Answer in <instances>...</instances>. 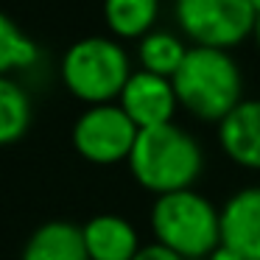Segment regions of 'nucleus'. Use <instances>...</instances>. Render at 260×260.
<instances>
[{"mask_svg":"<svg viewBox=\"0 0 260 260\" xmlns=\"http://www.w3.org/2000/svg\"><path fill=\"white\" fill-rule=\"evenodd\" d=\"M218 143L232 162L260 171V98H243L221 120Z\"/></svg>","mask_w":260,"mask_h":260,"instance_id":"nucleus-9","label":"nucleus"},{"mask_svg":"<svg viewBox=\"0 0 260 260\" xmlns=\"http://www.w3.org/2000/svg\"><path fill=\"white\" fill-rule=\"evenodd\" d=\"M31 123V101L17 81L0 76V146L20 140Z\"/></svg>","mask_w":260,"mask_h":260,"instance_id":"nucleus-14","label":"nucleus"},{"mask_svg":"<svg viewBox=\"0 0 260 260\" xmlns=\"http://www.w3.org/2000/svg\"><path fill=\"white\" fill-rule=\"evenodd\" d=\"M257 6V20H254V40H257V48H260V0H254Z\"/></svg>","mask_w":260,"mask_h":260,"instance_id":"nucleus-18","label":"nucleus"},{"mask_svg":"<svg viewBox=\"0 0 260 260\" xmlns=\"http://www.w3.org/2000/svg\"><path fill=\"white\" fill-rule=\"evenodd\" d=\"M23 260H90L84 230L70 221H48L31 232Z\"/></svg>","mask_w":260,"mask_h":260,"instance_id":"nucleus-11","label":"nucleus"},{"mask_svg":"<svg viewBox=\"0 0 260 260\" xmlns=\"http://www.w3.org/2000/svg\"><path fill=\"white\" fill-rule=\"evenodd\" d=\"M176 23L193 45L230 48L254 34V0H176Z\"/></svg>","mask_w":260,"mask_h":260,"instance_id":"nucleus-5","label":"nucleus"},{"mask_svg":"<svg viewBox=\"0 0 260 260\" xmlns=\"http://www.w3.org/2000/svg\"><path fill=\"white\" fill-rule=\"evenodd\" d=\"M159 0H104V20L109 31L123 40H143L154 31Z\"/></svg>","mask_w":260,"mask_h":260,"instance_id":"nucleus-13","label":"nucleus"},{"mask_svg":"<svg viewBox=\"0 0 260 260\" xmlns=\"http://www.w3.org/2000/svg\"><path fill=\"white\" fill-rule=\"evenodd\" d=\"M37 59V45L20 31L9 14L0 12V76H6L9 70H20L34 64Z\"/></svg>","mask_w":260,"mask_h":260,"instance_id":"nucleus-15","label":"nucleus"},{"mask_svg":"<svg viewBox=\"0 0 260 260\" xmlns=\"http://www.w3.org/2000/svg\"><path fill=\"white\" fill-rule=\"evenodd\" d=\"M151 232L182 260H207L221 246V210L193 187L165 193L151 207Z\"/></svg>","mask_w":260,"mask_h":260,"instance_id":"nucleus-3","label":"nucleus"},{"mask_svg":"<svg viewBox=\"0 0 260 260\" xmlns=\"http://www.w3.org/2000/svg\"><path fill=\"white\" fill-rule=\"evenodd\" d=\"M207 260H241V257H238V254L232 252V249H226V246H218V249H215V252L210 254Z\"/></svg>","mask_w":260,"mask_h":260,"instance_id":"nucleus-17","label":"nucleus"},{"mask_svg":"<svg viewBox=\"0 0 260 260\" xmlns=\"http://www.w3.org/2000/svg\"><path fill=\"white\" fill-rule=\"evenodd\" d=\"M202 168V146L190 132H185L176 123L143 129L129 154L132 176L157 196L193 187Z\"/></svg>","mask_w":260,"mask_h":260,"instance_id":"nucleus-1","label":"nucleus"},{"mask_svg":"<svg viewBox=\"0 0 260 260\" xmlns=\"http://www.w3.org/2000/svg\"><path fill=\"white\" fill-rule=\"evenodd\" d=\"M118 104L132 118V123L143 132V129H154V126L174 123V112L179 107V98H176L171 79L146 73V70H135L129 76V81H126Z\"/></svg>","mask_w":260,"mask_h":260,"instance_id":"nucleus-7","label":"nucleus"},{"mask_svg":"<svg viewBox=\"0 0 260 260\" xmlns=\"http://www.w3.org/2000/svg\"><path fill=\"white\" fill-rule=\"evenodd\" d=\"M135 70L129 68L126 51L109 37H84L64 51L62 79L76 98L90 107L112 104L120 98Z\"/></svg>","mask_w":260,"mask_h":260,"instance_id":"nucleus-4","label":"nucleus"},{"mask_svg":"<svg viewBox=\"0 0 260 260\" xmlns=\"http://www.w3.org/2000/svg\"><path fill=\"white\" fill-rule=\"evenodd\" d=\"M135 260H182L176 252H171V249H165L162 243H148V246H140V252L135 254Z\"/></svg>","mask_w":260,"mask_h":260,"instance_id":"nucleus-16","label":"nucleus"},{"mask_svg":"<svg viewBox=\"0 0 260 260\" xmlns=\"http://www.w3.org/2000/svg\"><path fill=\"white\" fill-rule=\"evenodd\" d=\"M81 230L90 260H135V254L140 252L137 230L120 215H95Z\"/></svg>","mask_w":260,"mask_h":260,"instance_id":"nucleus-10","label":"nucleus"},{"mask_svg":"<svg viewBox=\"0 0 260 260\" xmlns=\"http://www.w3.org/2000/svg\"><path fill=\"white\" fill-rule=\"evenodd\" d=\"M185 56H187V45L174 31H159V28L148 31L140 40V48H137L140 70L162 76V79H174L176 70L185 62Z\"/></svg>","mask_w":260,"mask_h":260,"instance_id":"nucleus-12","label":"nucleus"},{"mask_svg":"<svg viewBox=\"0 0 260 260\" xmlns=\"http://www.w3.org/2000/svg\"><path fill=\"white\" fill-rule=\"evenodd\" d=\"M221 246L241 260H260V185L241 187L221 207Z\"/></svg>","mask_w":260,"mask_h":260,"instance_id":"nucleus-8","label":"nucleus"},{"mask_svg":"<svg viewBox=\"0 0 260 260\" xmlns=\"http://www.w3.org/2000/svg\"><path fill=\"white\" fill-rule=\"evenodd\" d=\"M174 90L179 107L202 120H221L243 101V79L230 51L190 45L182 68L176 70Z\"/></svg>","mask_w":260,"mask_h":260,"instance_id":"nucleus-2","label":"nucleus"},{"mask_svg":"<svg viewBox=\"0 0 260 260\" xmlns=\"http://www.w3.org/2000/svg\"><path fill=\"white\" fill-rule=\"evenodd\" d=\"M140 135L120 104H98L79 115L73 123V146L84 159L98 165H112L129 159Z\"/></svg>","mask_w":260,"mask_h":260,"instance_id":"nucleus-6","label":"nucleus"}]
</instances>
